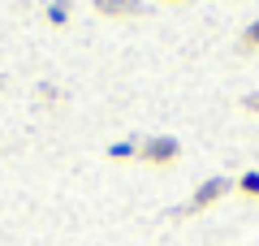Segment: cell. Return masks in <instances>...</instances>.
Segmentation results:
<instances>
[{
  "label": "cell",
  "instance_id": "cell-4",
  "mask_svg": "<svg viewBox=\"0 0 259 246\" xmlns=\"http://www.w3.org/2000/svg\"><path fill=\"white\" fill-rule=\"evenodd\" d=\"M69 9H74L69 0H52V9H48V22H52V26H65V22H69Z\"/></svg>",
  "mask_w": 259,
  "mask_h": 246
},
{
  "label": "cell",
  "instance_id": "cell-8",
  "mask_svg": "<svg viewBox=\"0 0 259 246\" xmlns=\"http://www.w3.org/2000/svg\"><path fill=\"white\" fill-rule=\"evenodd\" d=\"M246 108H250V112H259V91H255V95H246Z\"/></svg>",
  "mask_w": 259,
  "mask_h": 246
},
{
  "label": "cell",
  "instance_id": "cell-7",
  "mask_svg": "<svg viewBox=\"0 0 259 246\" xmlns=\"http://www.w3.org/2000/svg\"><path fill=\"white\" fill-rule=\"evenodd\" d=\"M242 48H246V52H259V18L242 30Z\"/></svg>",
  "mask_w": 259,
  "mask_h": 246
},
{
  "label": "cell",
  "instance_id": "cell-3",
  "mask_svg": "<svg viewBox=\"0 0 259 246\" xmlns=\"http://www.w3.org/2000/svg\"><path fill=\"white\" fill-rule=\"evenodd\" d=\"M91 5L104 18H139L143 13V0H91Z\"/></svg>",
  "mask_w": 259,
  "mask_h": 246
},
{
  "label": "cell",
  "instance_id": "cell-1",
  "mask_svg": "<svg viewBox=\"0 0 259 246\" xmlns=\"http://www.w3.org/2000/svg\"><path fill=\"white\" fill-rule=\"evenodd\" d=\"M229 190H233V182H229V177H212V182H203L199 190H194V199L182 208V216H199V212H207L212 203H221Z\"/></svg>",
  "mask_w": 259,
  "mask_h": 246
},
{
  "label": "cell",
  "instance_id": "cell-5",
  "mask_svg": "<svg viewBox=\"0 0 259 246\" xmlns=\"http://www.w3.org/2000/svg\"><path fill=\"white\" fill-rule=\"evenodd\" d=\"M139 151H143L139 143H117V147H108L112 160H139Z\"/></svg>",
  "mask_w": 259,
  "mask_h": 246
},
{
  "label": "cell",
  "instance_id": "cell-6",
  "mask_svg": "<svg viewBox=\"0 0 259 246\" xmlns=\"http://www.w3.org/2000/svg\"><path fill=\"white\" fill-rule=\"evenodd\" d=\"M233 190H242L246 199H259V173H246V177H242L238 186H233Z\"/></svg>",
  "mask_w": 259,
  "mask_h": 246
},
{
  "label": "cell",
  "instance_id": "cell-9",
  "mask_svg": "<svg viewBox=\"0 0 259 246\" xmlns=\"http://www.w3.org/2000/svg\"><path fill=\"white\" fill-rule=\"evenodd\" d=\"M164 5H182V0H164Z\"/></svg>",
  "mask_w": 259,
  "mask_h": 246
},
{
  "label": "cell",
  "instance_id": "cell-2",
  "mask_svg": "<svg viewBox=\"0 0 259 246\" xmlns=\"http://www.w3.org/2000/svg\"><path fill=\"white\" fill-rule=\"evenodd\" d=\"M177 138H151V143H143V151H139V160H147V164H173L177 160Z\"/></svg>",
  "mask_w": 259,
  "mask_h": 246
}]
</instances>
